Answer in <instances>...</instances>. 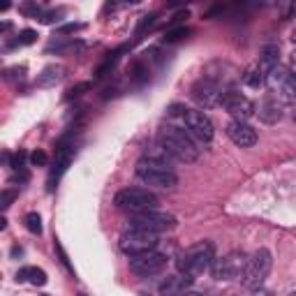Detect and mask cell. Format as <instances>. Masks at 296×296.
I'll return each mask as SVG.
<instances>
[{
  "label": "cell",
  "mask_w": 296,
  "mask_h": 296,
  "mask_svg": "<svg viewBox=\"0 0 296 296\" xmlns=\"http://www.w3.org/2000/svg\"><path fill=\"white\" fill-rule=\"evenodd\" d=\"M157 146L171 157V160L178 162H197L199 157V148L197 141L185 132L178 125H164V127L157 132Z\"/></svg>",
  "instance_id": "1"
},
{
  "label": "cell",
  "mask_w": 296,
  "mask_h": 296,
  "mask_svg": "<svg viewBox=\"0 0 296 296\" xmlns=\"http://www.w3.org/2000/svg\"><path fill=\"white\" fill-rule=\"evenodd\" d=\"M169 118L174 120V125L183 127L194 141H201V143H208L215 134L213 130V123L203 111H197V109H188V106H180V104H174L169 109Z\"/></svg>",
  "instance_id": "2"
},
{
  "label": "cell",
  "mask_w": 296,
  "mask_h": 296,
  "mask_svg": "<svg viewBox=\"0 0 296 296\" xmlns=\"http://www.w3.org/2000/svg\"><path fill=\"white\" fill-rule=\"evenodd\" d=\"M213 262H215V245L211 240H201V243L188 248L185 252H180L178 259H176V266L183 275L197 278L206 273L213 266Z\"/></svg>",
  "instance_id": "3"
},
{
  "label": "cell",
  "mask_w": 296,
  "mask_h": 296,
  "mask_svg": "<svg viewBox=\"0 0 296 296\" xmlns=\"http://www.w3.org/2000/svg\"><path fill=\"white\" fill-rule=\"evenodd\" d=\"M134 174L141 183L151 185V188H162V190H169L178 183V176L176 171L169 166V162H162L155 160V157H141L134 166Z\"/></svg>",
  "instance_id": "4"
},
{
  "label": "cell",
  "mask_w": 296,
  "mask_h": 296,
  "mask_svg": "<svg viewBox=\"0 0 296 296\" xmlns=\"http://www.w3.org/2000/svg\"><path fill=\"white\" fill-rule=\"evenodd\" d=\"M157 203H160V199L143 188H123V190H118L114 197V206L130 213V215L157 211Z\"/></svg>",
  "instance_id": "5"
},
{
  "label": "cell",
  "mask_w": 296,
  "mask_h": 296,
  "mask_svg": "<svg viewBox=\"0 0 296 296\" xmlns=\"http://www.w3.org/2000/svg\"><path fill=\"white\" fill-rule=\"evenodd\" d=\"M273 266V257L266 248H259L252 257L248 259V266H245V273H243V285L245 289H262L264 280L268 278V271Z\"/></svg>",
  "instance_id": "6"
},
{
  "label": "cell",
  "mask_w": 296,
  "mask_h": 296,
  "mask_svg": "<svg viewBox=\"0 0 296 296\" xmlns=\"http://www.w3.org/2000/svg\"><path fill=\"white\" fill-rule=\"evenodd\" d=\"M127 222H130V229H141V231H151V234H164V231H171L176 227V217L160 211L130 215Z\"/></svg>",
  "instance_id": "7"
},
{
  "label": "cell",
  "mask_w": 296,
  "mask_h": 296,
  "mask_svg": "<svg viewBox=\"0 0 296 296\" xmlns=\"http://www.w3.org/2000/svg\"><path fill=\"white\" fill-rule=\"evenodd\" d=\"M245 266H248V257L243 252H229L213 262L211 273L215 280L229 282V280H236V278H243Z\"/></svg>",
  "instance_id": "8"
},
{
  "label": "cell",
  "mask_w": 296,
  "mask_h": 296,
  "mask_svg": "<svg viewBox=\"0 0 296 296\" xmlns=\"http://www.w3.org/2000/svg\"><path fill=\"white\" fill-rule=\"evenodd\" d=\"M74 141H72V137H63L60 139V143H58V148H55V160H53V166H51V171H49V178H46V190H55V185L60 183V178H63V174L67 171V166H69V162H72V157H74Z\"/></svg>",
  "instance_id": "9"
},
{
  "label": "cell",
  "mask_w": 296,
  "mask_h": 296,
  "mask_svg": "<svg viewBox=\"0 0 296 296\" xmlns=\"http://www.w3.org/2000/svg\"><path fill=\"white\" fill-rule=\"evenodd\" d=\"M268 86L275 90V97H280V100H296V72H291L289 67H285V65H278V67H273L271 72H268L266 77Z\"/></svg>",
  "instance_id": "10"
},
{
  "label": "cell",
  "mask_w": 296,
  "mask_h": 296,
  "mask_svg": "<svg viewBox=\"0 0 296 296\" xmlns=\"http://www.w3.org/2000/svg\"><path fill=\"white\" fill-rule=\"evenodd\" d=\"M157 248V234H151V231H141V229H130L127 234L120 236V250H123L127 257H134V254L141 252H151V250Z\"/></svg>",
  "instance_id": "11"
},
{
  "label": "cell",
  "mask_w": 296,
  "mask_h": 296,
  "mask_svg": "<svg viewBox=\"0 0 296 296\" xmlns=\"http://www.w3.org/2000/svg\"><path fill=\"white\" fill-rule=\"evenodd\" d=\"M220 106L227 111V114L234 116V120H240V123H248L250 116H254L252 100L245 97L243 92H238V90H225L222 92Z\"/></svg>",
  "instance_id": "12"
},
{
  "label": "cell",
  "mask_w": 296,
  "mask_h": 296,
  "mask_svg": "<svg viewBox=\"0 0 296 296\" xmlns=\"http://www.w3.org/2000/svg\"><path fill=\"white\" fill-rule=\"evenodd\" d=\"M164 266H166V254L157 252V250H151V252H141V254L130 257V271L137 273V275H141V278L155 275V273L164 271Z\"/></svg>",
  "instance_id": "13"
},
{
  "label": "cell",
  "mask_w": 296,
  "mask_h": 296,
  "mask_svg": "<svg viewBox=\"0 0 296 296\" xmlns=\"http://www.w3.org/2000/svg\"><path fill=\"white\" fill-rule=\"evenodd\" d=\"M192 100L197 102L201 109H215V106H220V102H222V88H220V83H215L213 79H208V77H203V79H199L197 83L192 86Z\"/></svg>",
  "instance_id": "14"
},
{
  "label": "cell",
  "mask_w": 296,
  "mask_h": 296,
  "mask_svg": "<svg viewBox=\"0 0 296 296\" xmlns=\"http://www.w3.org/2000/svg\"><path fill=\"white\" fill-rule=\"evenodd\" d=\"M225 132L238 148H250V146L257 143V132H254V127L248 125V123H240V120H231V123H227Z\"/></svg>",
  "instance_id": "15"
},
{
  "label": "cell",
  "mask_w": 296,
  "mask_h": 296,
  "mask_svg": "<svg viewBox=\"0 0 296 296\" xmlns=\"http://www.w3.org/2000/svg\"><path fill=\"white\" fill-rule=\"evenodd\" d=\"M192 280L194 278H188V275H183V273H178V275H166L164 280L160 282L157 289H160L162 296H183L185 291H190Z\"/></svg>",
  "instance_id": "16"
},
{
  "label": "cell",
  "mask_w": 296,
  "mask_h": 296,
  "mask_svg": "<svg viewBox=\"0 0 296 296\" xmlns=\"http://www.w3.org/2000/svg\"><path fill=\"white\" fill-rule=\"evenodd\" d=\"M254 114L264 120V123H278L282 118V104L278 102L275 95H268L259 102V106H254Z\"/></svg>",
  "instance_id": "17"
},
{
  "label": "cell",
  "mask_w": 296,
  "mask_h": 296,
  "mask_svg": "<svg viewBox=\"0 0 296 296\" xmlns=\"http://www.w3.org/2000/svg\"><path fill=\"white\" fill-rule=\"evenodd\" d=\"M278 65H280V46L266 44L262 49V53H259V67H262L268 77V72H271L273 67H278Z\"/></svg>",
  "instance_id": "18"
},
{
  "label": "cell",
  "mask_w": 296,
  "mask_h": 296,
  "mask_svg": "<svg viewBox=\"0 0 296 296\" xmlns=\"http://www.w3.org/2000/svg\"><path fill=\"white\" fill-rule=\"evenodd\" d=\"M63 72H65V69L60 67V65H46V67L37 74V86H40V88L55 86V83L63 79Z\"/></svg>",
  "instance_id": "19"
},
{
  "label": "cell",
  "mask_w": 296,
  "mask_h": 296,
  "mask_svg": "<svg viewBox=\"0 0 296 296\" xmlns=\"http://www.w3.org/2000/svg\"><path fill=\"white\" fill-rule=\"evenodd\" d=\"M264 81H266V72L259 67V63H257V65H250V67L245 69V74H243V83H245V86H250V88H262Z\"/></svg>",
  "instance_id": "20"
},
{
  "label": "cell",
  "mask_w": 296,
  "mask_h": 296,
  "mask_svg": "<svg viewBox=\"0 0 296 296\" xmlns=\"http://www.w3.org/2000/svg\"><path fill=\"white\" fill-rule=\"evenodd\" d=\"M16 280H28V282H30V285L42 287V285H46V273L42 271V268L26 266V268H21V271L16 273Z\"/></svg>",
  "instance_id": "21"
},
{
  "label": "cell",
  "mask_w": 296,
  "mask_h": 296,
  "mask_svg": "<svg viewBox=\"0 0 296 296\" xmlns=\"http://www.w3.org/2000/svg\"><path fill=\"white\" fill-rule=\"evenodd\" d=\"M123 51H125V49H118V51H114V53H109V55H106V60L100 65V69H97V79L106 77V74H109L111 69H114V65L118 63V58H120V53H123Z\"/></svg>",
  "instance_id": "22"
},
{
  "label": "cell",
  "mask_w": 296,
  "mask_h": 296,
  "mask_svg": "<svg viewBox=\"0 0 296 296\" xmlns=\"http://www.w3.org/2000/svg\"><path fill=\"white\" fill-rule=\"evenodd\" d=\"M188 28L185 26H178V28H171V30H166L164 32V42L166 44H174V42H180L183 37H188Z\"/></svg>",
  "instance_id": "23"
},
{
  "label": "cell",
  "mask_w": 296,
  "mask_h": 296,
  "mask_svg": "<svg viewBox=\"0 0 296 296\" xmlns=\"http://www.w3.org/2000/svg\"><path fill=\"white\" fill-rule=\"evenodd\" d=\"M26 227L30 234H42V217L37 213H28L26 215Z\"/></svg>",
  "instance_id": "24"
},
{
  "label": "cell",
  "mask_w": 296,
  "mask_h": 296,
  "mask_svg": "<svg viewBox=\"0 0 296 296\" xmlns=\"http://www.w3.org/2000/svg\"><path fill=\"white\" fill-rule=\"evenodd\" d=\"M5 79L7 81H23L26 79V67H18V65H14V67H7L5 69Z\"/></svg>",
  "instance_id": "25"
},
{
  "label": "cell",
  "mask_w": 296,
  "mask_h": 296,
  "mask_svg": "<svg viewBox=\"0 0 296 296\" xmlns=\"http://www.w3.org/2000/svg\"><path fill=\"white\" fill-rule=\"evenodd\" d=\"M35 40H37V30H32V28H26V30L18 32L16 44H18V46H28V44H32Z\"/></svg>",
  "instance_id": "26"
},
{
  "label": "cell",
  "mask_w": 296,
  "mask_h": 296,
  "mask_svg": "<svg viewBox=\"0 0 296 296\" xmlns=\"http://www.w3.org/2000/svg\"><path fill=\"white\" fill-rule=\"evenodd\" d=\"M46 162H49V157H46V153H44V151H35V153H30V164H32V166H44Z\"/></svg>",
  "instance_id": "27"
},
{
  "label": "cell",
  "mask_w": 296,
  "mask_h": 296,
  "mask_svg": "<svg viewBox=\"0 0 296 296\" xmlns=\"http://www.w3.org/2000/svg\"><path fill=\"white\" fill-rule=\"evenodd\" d=\"M14 199H16V192H14V190H5L3 197H0V206H3V208H9Z\"/></svg>",
  "instance_id": "28"
},
{
  "label": "cell",
  "mask_w": 296,
  "mask_h": 296,
  "mask_svg": "<svg viewBox=\"0 0 296 296\" xmlns=\"http://www.w3.org/2000/svg\"><path fill=\"white\" fill-rule=\"evenodd\" d=\"M153 23H155V14H148V16H143V18H141V23H139V28H137V37L141 35V32L146 30V28H151Z\"/></svg>",
  "instance_id": "29"
},
{
  "label": "cell",
  "mask_w": 296,
  "mask_h": 296,
  "mask_svg": "<svg viewBox=\"0 0 296 296\" xmlns=\"http://www.w3.org/2000/svg\"><path fill=\"white\" fill-rule=\"evenodd\" d=\"M88 88H90V83H79V86L69 88V90H67V100H72V97H79L83 90H88Z\"/></svg>",
  "instance_id": "30"
},
{
  "label": "cell",
  "mask_w": 296,
  "mask_h": 296,
  "mask_svg": "<svg viewBox=\"0 0 296 296\" xmlns=\"http://www.w3.org/2000/svg\"><path fill=\"white\" fill-rule=\"evenodd\" d=\"M81 23H67V26H63L60 28V32H77V30H81Z\"/></svg>",
  "instance_id": "31"
},
{
  "label": "cell",
  "mask_w": 296,
  "mask_h": 296,
  "mask_svg": "<svg viewBox=\"0 0 296 296\" xmlns=\"http://www.w3.org/2000/svg\"><path fill=\"white\" fill-rule=\"evenodd\" d=\"M254 296H273V294L268 289H257V291H254Z\"/></svg>",
  "instance_id": "32"
},
{
  "label": "cell",
  "mask_w": 296,
  "mask_h": 296,
  "mask_svg": "<svg viewBox=\"0 0 296 296\" xmlns=\"http://www.w3.org/2000/svg\"><path fill=\"white\" fill-rule=\"evenodd\" d=\"M183 296H203V294H199V291H185Z\"/></svg>",
  "instance_id": "33"
},
{
  "label": "cell",
  "mask_w": 296,
  "mask_h": 296,
  "mask_svg": "<svg viewBox=\"0 0 296 296\" xmlns=\"http://www.w3.org/2000/svg\"><path fill=\"white\" fill-rule=\"evenodd\" d=\"M291 42H294V44H296V28H294V30H291Z\"/></svg>",
  "instance_id": "34"
},
{
  "label": "cell",
  "mask_w": 296,
  "mask_h": 296,
  "mask_svg": "<svg viewBox=\"0 0 296 296\" xmlns=\"http://www.w3.org/2000/svg\"><path fill=\"white\" fill-rule=\"evenodd\" d=\"M291 63L296 65V49H294V53H291Z\"/></svg>",
  "instance_id": "35"
},
{
  "label": "cell",
  "mask_w": 296,
  "mask_h": 296,
  "mask_svg": "<svg viewBox=\"0 0 296 296\" xmlns=\"http://www.w3.org/2000/svg\"><path fill=\"white\" fill-rule=\"evenodd\" d=\"M291 296H296V291H291Z\"/></svg>",
  "instance_id": "36"
},
{
  "label": "cell",
  "mask_w": 296,
  "mask_h": 296,
  "mask_svg": "<svg viewBox=\"0 0 296 296\" xmlns=\"http://www.w3.org/2000/svg\"><path fill=\"white\" fill-rule=\"evenodd\" d=\"M42 296H49V294H42Z\"/></svg>",
  "instance_id": "37"
}]
</instances>
